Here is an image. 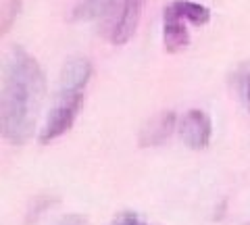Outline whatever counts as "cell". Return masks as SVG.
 Wrapping results in <instances>:
<instances>
[{
  "instance_id": "cell-6",
  "label": "cell",
  "mask_w": 250,
  "mask_h": 225,
  "mask_svg": "<svg viewBox=\"0 0 250 225\" xmlns=\"http://www.w3.org/2000/svg\"><path fill=\"white\" fill-rule=\"evenodd\" d=\"M177 129V117L173 111H163L146 123L140 131V146H161Z\"/></svg>"
},
{
  "instance_id": "cell-3",
  "label": "cell",
  "mask_w": 250,
  "mask_h": 225,
  "mask_svg": "<svg viewBox=\"0 0 250 225\" xmlns=\"http://www.w3.org/2000/svg\"><path fill=\"white\" fill-rule=\"evenodd\" d=\"M144 0H117L98 19L100 32L113 46H123L134 38L142 19Z\"/></svg>"
},
{
  "instance_id": "cell-5",
  "label": "cell",
  "mask_w": 250,
  "mask_h": 225,
  "mask_svg": "<svg viewBox=\"0 0 250 225\" xmlns=\"http://www.w3.org/2000/svg\"><path fill=\"white\" fill-rule=\"evenodd\" d=\"M163 44H165V50L171 54L186 50L190 44V32L186 27V19L173 9V4L165 6V11H163Z\"/></svg>"
},
{
  "instance_id": "cell-1",
  "label": "cell",
  "mask_w": 250,
  "mask_h": 225,
  "mask_svg": "<svg viewBox=\"0 0 250 225\" xmlns=\"http://www.w3.org/2000/svg\"><path fill=\"white\" fill-rule=\"evenodd\" d=\"M44 92L42 67L23 46H13L4 59L0 90V129L6 142L21 146L31 138Z\"/></svg>"
},
{
  "instance_id": "cell-10",
  "label": "cell",
  "mask_w": 250,
  "mask_h": 225,
  "mask_svg": "<svg viewBox=\"0 0 250 225\" xmlns=\"http://www.w3.org/2000/svg\"><path fill=\"white\" fill-rule=\"evenodd\" d=\"M111 225H146V223L140 219V215H138V213L123 211V213H119V215L115 217Z\"/></svg>"
},
{
  "instance_id": "cell-12",
  "label": "cell",
  "mask_w": 250,
  "mask_h": 225,
  "mask_svg": "<svg viewBox=\"0 0 250 225\" xmlns=\"http://www.w3.org/2000/svg\"><path fill=\"white\" fill-rule=\"evenodd\" d=\"M57 225H85V221L82 219V217L71 215V217H65V219H61Z\"/></svg>"
},
{
  "instance_id": "cell-7",
  "label": "cell",
  "mask_w": 250,
  "mask_h": 225,
  "mask_svg": "<svg viewBox=\"0 0 250 225\" xmlns=\"http://www.w3.org/2000/svg\"><path fill=\"white\" fill-rule=\"evenodd\" d=\"M117 0H82L73 11L75 21H98Z\"/></svg>"
},
{
  "instance_id": "cell-2",
  "label": "cell",
  "mask_w": 250,
  "mask_h": 225,
  "mask_svg": "<svg viewBox=\"0 0 250 225\" xmlns=\"http://www.w3.org/2000/svg\"><path fill=\"white\" fill-rule=\"evenodd\" d=\"M92 77V63L83 57H71L65 63L59 77V88L54 94V104L46 119V125L40 131V142L48 144L61 138L73 127L83 104L85 86Z\"/></svg>"
},
{
  "instance_id": "cell-4",
  "label": "cell",
  "mask_w": 250,
  "mask_h": 225,
  "mask_svg": "<svg viewBox=\"0 0 250 225\" xmlns=\"http://www.w3.org/2000/svg\"><path fill=\"white\" fill-rule=\"evenodd\" d=\"M177 131L182 136L184 144L192 150H205L210 144V136H213V123L210 117L200 111V108H190L184 113V117L177 121Z\"/></svg>"
},
{
  "instance_id": "cell-9",
  "label": "cell",
  "mask_w": 250,
  "mask_h": 225,
  "mask_svg": "<svg viewBox=\"0 0 250 225\" xmlns=\"http://www.w3.org/2000/svg\"><path fill=\"white\" fill-rule=\"evenodd\" d=\"M231 88L242 106L250 113V63H242L231 75Z\"/></svg>"
},
{
  "instance_id": "cell-8",
  "label": "cell",
  "mask_w": 250,
  "mask_h": 225,
  "mask_svg": "<svg viewBox=\"0 0 250 225\" xmlns=\"http://www.w3.org/2000/svg\"><path fill=\"white\" fill-rule=\"evenodd\" d=\"M171 4H173V9L182 15L186 21H190L192 25L200 27L210 21V11L198 2H192V0H175V2H171Z\"/></svg>"
},
{
  "instance_id": "cell-11",
  "label": "cell",
  "mask_w": 250,
  "mask_h": 225,
  "mask_svg": "<svg viewBox=\"0 0 250 225\" xmlns=\"http://www.w3.org/2000/svg\"><path fill=\"white\" fill-rule=\"evenodd\" d=\"M19 2H21V0H9V4H6V15H4V32L11 27L13 19L19 15Z\"/></svg>"
}]
</instances>
